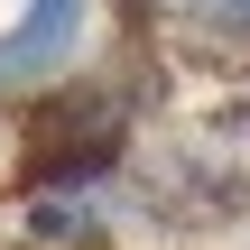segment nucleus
Returning <instances> with one entry per match:
<instances>
[{
  "mask_svg": "<svg viewBox=\"0 0 250 250\" xmlns=\"http://www.w3.org/2000/svg\"><path fill=\"white\" fill-rule=\"evenodd\" d=\"M130 148H139V93L83 65L56 93L19 102V121H9V204L19 195H111Z\"/></svg>",
  "mask_w": 250,
  "mask_h": 250,
  "instance_id": "f257e3e1",
  "label": "nucleus"
},
{
  "mask_svg": "<svg viewBox=\"0 0 250 250\" xmlns=\"http://www.w3.org/2000/svg\"><path fill=\"white\" fill-rule=\"evenodd\" d=\"M93 56V0H9L0 19V111L56 93Z\"/></svg>",
  "mask_w": 250,
  "mask_h": 250,
  "instance_id": "f03ea898",
  "label": "nucleus"
},
{
  "mask_svg": "<svg viewBox=\"0 0 250 250\" xmlns=\"http://www.w3.org/2000/svg\"><path fill=\"white\" fill-rule=\"evenodd\" d=\"M139 204L167 232H223V223H250V176L223 167L213 148H167L139 167Z\"/></svg>",
  "mask_w": 250,
  "mask_h": 250,
  "instance_id": "7ed1b4c3",
  "label": "nucleus"
},
{
  "mask_svg": "<svg viewBox=\"0 0 250 250\" xmlns=\"http://www.w3.org/2000/svg\"><path fill=\"white\" fill-rule=\"evenodd\" d=\"M19 250H111V204L102 195H19Z\"/></svg>",
  "mask_w": 250,
  "mask_h": 250,
  "instance_id": "20e7f679",
  "label": "nucleus"
},
{
  "mask_svg": "<svg viewBox=\"0 0 250 250\" xmlns=\"http://www.w3.org/2000/svg\"><path fill=\"white\" fill-rule=\"evenodd\" d=\"M176 19L213 46H250V0H176Z\"/></svg>",
  "mask_w": 250,
  "mask_h": 250,
  "instance_id": "39448f33",
  "label": "nucleus"
},
{
  "mask_svg": "<svg viewBox=\"0 0 250 250\" xmlns=\"http://www.w3.org/2000/svg\"><path fill=\"white\" fill-rule=\"evenodd\" d=\"M232 139H241V158H250V93H241V111H232Z\"/></svg>",
  "mask_w": 250,
  "mask_h": 250,
  "instance_id": "423d86ee",
  "label": "nucleus"
}]
</instances>
